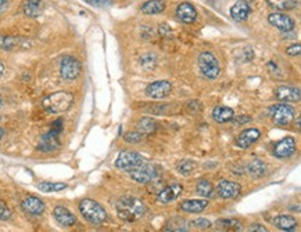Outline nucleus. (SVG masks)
I'll use <instances>...</instances> for the list:
<instances>
[{"label":"nucleus","mask_w":301,"mask_h":232,"mask_svg":"<svg viewBox=\"0 0 301 232\" xmlns=\"http://www.w3.org/2000/svg\"><path fill=\"white\" fill-rule=\"evenodd\" d=\"M117 214L125 221H136L140 217L145 216L146 206L143 202L135 196H124L117 203Z\"/></svg>","instance_id":"obj_1"},{"label":"nucleus","mask_w":301,"mask_h":232,"mask_svg":"<svg viewBox=\"0 0 301 232\" xmlns=\"http://www.w3.org/2000/svg\"><path fill=\"white\" fill-rule=\"evenodd\" d=\"M74 103V96L68 91H57L43 100V108L50 113H61L68 111Z\"/></svg>","instance_id":"obj_2"},{"label":"nucleus","mask_w":301,"mask_h":232,"mask_svg":"<svg viewBox=\"0 0 301 232\" xmlns=\"http://www.w3.org/2000/svg\"><path fill=\"white\" fill-rule=\"evenodd\" d=\"M79 211L85 220L92 224H101L107 220V213L98 202L92 199H83L79 203Z\"/></svg>","instance_id":"obj_3"},{"label":"nucleus","mask_w":301,"mask_h":232,"mask_svg":"<svg viewBox=\"0 0 301 232\" xmlns=\"http://www.w3.org/2000/svg\"><path fill=\"white\" fill-rule=\"evenodd\" d=\"M199 68L207 79H217L220 76V63L214 54L205 51L199 57Z\"/></svg>","instance_id":"obj_4"},{"label":"nucleus","mask_w":301,"mask_h":232,"mask_svg":"<svg viewBox=\"0 0 301 232\" xmlns=\"http://www.w3.org/2000/svg\"><path fill=\"white\" fill-rule=\"evenodd\" d=\"M129 173V176L132 180H135L136 183L140 184H147L150 181H153L157 174H158V168L154 165H147L146 162L143 165H140L138 168L132 169Z\"/></svg>","instance_id":"obj_5"},{"label":"nucleus","mask_w":301,"mask_h":232,"mask_svg":"<svg viewBox=\"0 0 301 232\" xmlns=\"http://www.w3.org/2000/svg\"><path fill=\"white\" fill-rule=\"evenodd\" d=\"M269 113H271V118L276 126H287L294 119V115H296L293 108L286 104L274 105L269 109Z\"/></svg>","instance_id":"obj_6"},{"label":"nucleus","mask_w":301,"mask_h":232,"mask_svg":"<svg viewBox=\"0 0 301 232\" xmlns=\"http://www.w3.org/2000/svg\"><path fill=\"white\" fill-rule=\"evenodd\" d=\"M145 162H146V159L139 153L130 152V151H122L117 158L115 166L120 170H124V171H130L132 169L138 168L140 165H143Z\"/></svg>","instance_id":"obj_7"},{"label":"nucleus","mask_w":301,"mask_h":232,"mask_svg":"<svg viewBox=\"0 0 301 232\" xmlns=\"http://www.w3.org/2000/svg\"><path fill=\"white\" fill-rule=\"evenodd\" d=\"M60 73L65 80L76 79L81 73V63L74 57H65L60 64Z\"/></svg>","instance_id":"obj_8"},{"label":"nucleus","mask_w":301,"mask_h":232,"mask_svg":"<svg viewBox=\"0 0 301 232\" xmlns=\"http://www.w3.org/2000/svg\"><path fill=\"white\" fill-rule=\"evenodd\" d=\"M171 90L172 86L168 80H157V82H153L147 86L146 96L154 98V100H161V98H165L168 96L171 93Z\"/></svg>","instance_id":"obj_9"},{"label":"nucleus","mask_w":301,"mask_h":232,"mask_svg":"<svg viewBox=\"0 0 301 232\" xmlns=\"http://www.w3.org/2000/svg\"><path fill=\"white\" fill-rule=\"evenodd\" d=\"M268 22L272 26H275L276 29L282 32H292L296 26L294 20H292L289 16H286L283 13H272L268 16Z\"/></svg>","instance_id":"obj_10"},{"label":"nucleus","mask_w":301,"mask_h":232,"mask_svg":"<svg viewBox=\"0 0 301 232\" xmlns=\"http://www.w3.org/2000/svg\"><path fill=\"white\" fill-rule=\"evenodd\" d=\"M296 152V141L293 137H285L274 147V155L279 159L290 158Z\"/></svg>","instance_id":"obj_11"},{"label":"nucleus","mask_w":301,"mask_h":232,"mask_svg":"<svg viewBox=\"0 0 301 232\" xmlns=\"http://www.w3.org/2000/svg\"><path fill=\"white\" fill-rule=\"evenodd\" d=\"M58 137H60V133L56 131V130H53V128H50L49 133L42 136L41 141L38 144V149L42 151V152H53V151H56L60 147Z\"/></svg>","instance_id":"obj_12"},{"label":"nucleus","mask_w":301,"mask_h":232,"mask_svg":"<svg viewBox=\"0 0 301 232\" xmlns=\"http://www.w3.org/2000/svg\"><path fill=\"white\" fill-rule=\"evenodd\" d=\"M240 191H242L240 185L233 181L222 180L220 184L217 185V193L222 199H235L236 196H239Z\"/></svg>","instance_id":"obj_13"},{"label":"nucleus","mask_w":301,"mask_h":232,"mask_svg":"<svg viewBox=\"0 0 301 232\" xmlns=\"http://www.w3.org/2000/svg\"><path fill=\"white\" fill-rule=\"evenodd\" d=\"M261 131L258 128H246L244 131H242L239 136H237L236 144L239 148L242 149H247L250 148L254 143H257L260 140Z\"/></svg>","instance_id":"obj_14"},{"label":"nucleus","mask_w":301,"mask_h":232,"mask_svg":"<svg viewBox=\"0 0 301 232\" xmlns=\"http://www.w3.org/2000/svg\"><path fill=\"white\" fill-rule=\"evenodd\" d=\"M275 97L276 100L283 103H297L301 98L300 88L292 87V86H280L275 90Z\"/></svg>","instance_id":"obj_15"},{"label":"nucleus","mask_w":301,"mask_h":232,"mask_svg":"<svg viewBox=\"0 0 301 232\" xmlns=\"http://www.w3.org/2000/svg\"><path fill=\"white\" fill-rule=\"evenodd\" d=\"M182 191H183V188H182V185L180 184L168 185V187H165L164 190H161V191L158 192L157 200H158L160 203H163V205H168V203H171L174 200L178 199V196L182 193Z\"/></svg>","instance_id":"obj_16"},{"label":"nucleus","mask_w":301,"mask_h":232,"mask_svg":"<svg viewBox=\"0 0 301 232\" xmlns=\"http://www.w3.org/2000/svg\"><path fill=\"white\" fill-rule=\"evenodd\" d=\"M21 208L26 214L31 216H41L45 211V203L36 196H28L21 202Z\"/></svg>","instance_id":"obj_17"},{"label":"nucleus","mask_w":301,"mask_h":232,"mask_svg":"<svg viewBox=\"0 0 301 232\" xmlns=\"http://www.w3.org/2000/svg\"><path fill=\"white\" fill-rule=\"evenodd\" d=\"M176 17L185 24H193L197 20V11L190 3H180L176 8Z\"/></svg>","instance_id":"obj_18"},{"label":"nucleus","mask_w":301,"mask_h":232,"mask_svg":"<svg viewBox=\"0 0 301 232\" xmlns=\"http://www.w3.org/2000/svg\"><path fill=\"white\" fill-rule=\"evenodd\" d=\"M53 216L56 218L58 224L63 227H73L76 223V218L68 209L63 208V206H57L53 210Z\"/></svg>","instance_id":"obj_19"},{"label":"nucleus","mask_w":301,"mask_h":232,"mask_svg":"<svg viewBox=\"0 0 301 232\" xmlns=\"http://www.w3.org/2000/svg\"><path fill=\"white\" fill-rule=\"evenodd\" d=\"M249 14H250V6L246 0H237L235 6H232L230 8V17L237 22L246 21Z\"/></svg>","instance_id":"obj_20"},{"label":"nucleus","mask_w":301,"mask_h":232,"mask_svg":"<svg viewBox=\"0 0 301 232\" xmlns=\"http://www.w3.org/2000/svg\"><path fill=\"white\" fill-rule=\"evenodd\" d=\"M23 11L26 17L36 18L43 13V1L42 0H24L23 1Z\"/></svg>","instance_id":"obj_21"},{"label":"nucleus","mask_w":301,"mask_h":232,"mask_svg":"<svg viewBox=\"0 0 301 232\" xmlns=\"http://www.w3.org/2000/svg\"><path fill=\"white\" fill-rule=\"evenodd\" d=\"M208 208V202L205 199H190L185 200L180 209L186 213H201L205 209Z\"/></svg>","instance_id":"obj_22"},{"label":"nucleus","mask_w":301,"mask_h":232,"mask_svg":"<svg viewBox=\"0 0 301 232\" xmlns=\"http://www.w3.org/2000/svg\"><path fill=\"white\" fill-rule=\"evenodd\" d=\"M272 224L276 227L277 230H282V231H293L297 225V220L293 216H276L272 220Z\"/></svg>","instance_id":"obj_23"},{"label":"nucleus","mask_w":301,"mask_h":232,"mask_svg":"<svg viewBox=\"0 0 301 232\" xmlns=\"http://www.w3.org/2000/svg\"><path fill=\"white\" fill-rule=\"evenodd\" d=\"M235 116V112L232 108H228V106H217L214 108L212 111V119L215 120L217 123H226V122H230L232 118Z\"/></svg>","instance_id":"obj_24"},{"label":"nucleus","mask_w":301,"mask_h":232,"mask_svg":"<svg viewBox=\"0 0 301 232\" xmlns=\"http://www.w3.org/2000/svg\"><path fill=\"white\" fill-rule=\"evenodd\" d=\"M142 13L143 14H160L165 10V1L164 0H149L142 6Z\"/></svg>","instance_id":"obj_25"},{"label":"nucleus","mask_w":301,"mask_h":232,"mask_svg":"<svg viewBox=\"0 0 301 232\" xmlns=\"http://www.w3.org/2000/svg\"><path fill=\"white\" fill-rule=\"evenodd\" d=\"M217 230L220 231H242V223L233 218H222L215 223Z\"/></svg>","instance_id":"obj_26"},{"label":"nucleus","mask_w":301,"mask_h":232,"mask_svg":"<svg viewBox=\"0 0 301 232\" xmlns=\"http://www.w3.org/2000/svg\"><path fill=\"white\" fill-rule=\"evenodd\" d=\"M268 4L272 8H276V10H293V8L299 7L300 4V0H267Z\"/></svg>","instance_id":"obj_27"},{"label":"nucleus","mask_w":301,"mask_h":232,"mask_svg":"<svg viewBox=\"0 0 301 232\" xmlns=\"http://www.w3.org/2000/svg\"><path fill=\"white\" fill-rule=\"evenodd\" d=\"M24 40L20 38H11V36H0V47L4 50H14L17 47H23Z\"/></svg>","instance_id":"obj_28"},{"label":"nucleus","mask_w":301,"mask_h":232,"mask_svg":"<svg viewBox=\"0 0 301 232\" xmlns=\"http://www.w3.org/2000/svg\"><path fill=\"white\" fill-rule=\"evenodd\" d=\"M157 128V123L153 118H143L139 120L138 130L145 136V134H153Z\"/></svg>","instance_id":"obj_29"},{"label":"nucleus","mask_w":301,"mask_h":232,"mask_svg":"<svg viewBox=\"0 0 301 232\" xmlns=\"http://www.w3.org/2000/svg\"><path fill=\"white\" fill-rule=\"evenodd\" d=\"M247 170H249V174H250V176H252L254 178H260V177L265 174V165H264L262 160L255 159L252 160L251 163L249 165Z\"/></svg>","instance_id":"obj_30"},{"label":"nucleus","mask_w":301,"mask_h":232,"mask_svg":"<svg viewBox=\"0 0 301 232\" xmlns=\"http://www.w3.org/2000/svg\"><path fill=\"white\" fill-rule=\"evenodd\" d=\"M196 191H197V193H199L200 196L210 198L212 195V192H214V187H212V184L210 181L201 180V181H199V184L196 187Z\"/></svg>","instance_id":"obj_31"},{"label":"nucleus","mask_w":301,"mask_h":232,"mask_svg":"<svg viewBox=\"0 0 301 232\" xmlns=\"http://www.w3.org/2000/svg\"><path fill=\"white\" fill-rule=\"evenodd\" d=\"M67 185L61 184V183H41L39 184V190L42 192H57L61 190H65Z\"/></svg>","instance_id":"obj_32"},{"label":"nucleus","mask_w":301,"mask_h":232,"mask_svg":"<svg viewBox=\"0 0 301 232\" xmlns=\"http://www.w3.org/2000/svg\"><path fill=\"white\" fill-rule=\"evenodd\" d=\"M195 168V162H192V160H182L179 165H178V171H179L182 176H189V174L193 171V169Z\"/></svg>","instance_id":"obj_33"},{"label":"nucleus","mask_w":301,"mask_h":232,"mask_svg":"<svg viewBox=\"0 0 301 232\" xmlns=\"http://www.w3.org/2000/svg\"><path fill=\"white\" fill-rule=\"evenodd\" d=\"M189 227H193L196 230H208L211 227V223L205 218H196L189 223Z\"/></svg>","instance_id":"obj_34"},{"label":"nucleus","mask_w":301,"mask_h":232,"mask_svg":"<svg viewBox=\"0 0 301 232\" xmlns=\"http://www.w3.org/2000/svg\"><path fill=\"white\" fill-rule=\"evenodd\" d=\"M142 138H143V134L140 131H132V133H126L124 136V140L126 143H130V144H138V143L142 141Z\"/></svg>","instance_id":"obj_35"},{"label":"nucleus","mask_w":301,"mask_h":232,"mask_svg":"<svg viewBox=\"0 0 301 232\" xmlns=\"http://www.w3.org/2000/svg\"><path fill=\"white\" fill-rule=\"evenodd\" d=\"M10 217H11V210L8 209L4 202H0V220L6 221V220H10Z\"/></svg>","instance_id":"obj_36"},{"label":"nucleus","mask_w":301,"mask_h":232,"mask_svg":"<svg viewBox=\"0 0 301 232\" xmlns=\"http://www.w3.org/2000/svg\"><path fill=\"white\" fill-rule=\"evenodd\" d=\"M86 3H89L92 6H98V7H104V6H108L111 4L113 0H85Z\"/></svg>","instance_id":"obj_37"},{"label":"nucleus","mask_w":301,"mask_h":232,"mask_svg":"<svg viewBox=\"0 0 301 232\" xmlns=\"http://www.w3.org/2000/svg\"><path fill=\"white\" fill-rule=\"evenodd\" d=\"M300 48H301L300 44L297 43V44H293V46H290V47L287 48V51H286V53H287L289 56H292V57L299 56V54H300Z\"/></svg>","instance_id":"obj_38"},{"label":"nucleus","mask_w":301,"mask_h":232,"mask_svg":"<svg viewBox=\"0 0 301 232\" xmlns=\"http://www.w3.org/2000/svg\"><path fill=\"white\" fill-rule=\"evenodd\" d=\"M232 120H233V125H243V123H247V122H250L251 120V118L250 116H246V115H243V116H239V118H232Z\"/></svg>","instance_id":"obj_39"},{"label":"nucleus","mask_w":301,"mask_h":232,"mask_svg":"<svg viewBox=\"0 0 301 232\" xmlns=\"http://www.w3.org/2000/svg\"><path fill=\"white\" fill-rule=\"evenodd\" d=\"M249 231H257V232H267V228L264 227V225L261 224H252L250 228H249Z\"/></svg>","instance_id":"obj_40"},{"label":"nucleus","mask_w":301,"mask_h":232,"mask_svg":"<svg viewBox=\"0 0 301 232\" xmlns=\"http://www.w3.org/2000/svg\"><path fill=\"white\" fill-rule=\"evenodd\" d=\"M51 128L56 130V131H58V133H61V130H63V120L61 119L56 120V122L51 125Z\"/></svg>","instance_id":"obj_41"},{"label":"nucleus","mask_w":301,"mask_h":232,"mask_svg":"<svg viewBox=\"0 0 301 232\" xmlns=\"http://www.w3.org/2000/svg\"><path fill=\"white\" fill-rule=\"evenodd\" d=\"M7 3H8V0H0V10L6 7V4H7Z\"/></svg>","instance_id":"obj_42"},{"label":"nucleus","mask_w":301,"mask_h":232,"mask_svg":"<svg viewBox=\"0 0 301 232\" xmlns=\"http://www.w3.org/2000/svg\"><path fill=\"white\" fill-rule=\"evenodd\" d=\"M3 72H4V66H3V64L0 63V78H1V75H3Z\"/></svg>","instance_id":"obj_43"},{"label":"nucleus","mask_w":301,"mask_h":232,"mask_svg":"<svg viewBox=\"0 0 301 232\" xmlns=\"http://www.w3.org/2000/svg\"><path fill=\"white\" fill-rule=\"evenodd\" d=\"M3 136H4V130H3V128L0 127V140L3 138Z\"/></svg>","instance_id":"obj_44"},{"label":"nucleus","mask_w":301,"mask_h":232,"mask_svg":"<svg viewBox=\"0 0 301 232\" xmlns=\"http://www.w3.org/2000/svg\"><path fill=\"white\" fill-rule=\"evenodd\" d=\"M296 125H297V127L300 128V118H297V119H296Z\"/></svg>","instance_id":"obj_45"},{"label":"nucleus","mask_w":301,"mask_h":232,"mask_svg":"<svg viewBox=\"0 0 301 232\" xmlns=\"http://www.w3.org/2000/svg\"><path fill=\"white\" fill-rule=\"evenodd\" d=\"M1 105H3V103H1V98H0V108H1Z\"/></svg>","instance_id":"obj_46"}]
</instances>
